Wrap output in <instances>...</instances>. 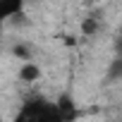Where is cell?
Masks as SVG:
<instances>
[{"instance_id": "obj_1", "label": "cell", "mask_w": 122, "mask_h": 122, "mask_svg": "<svg viewBox=\"0 0 122 122\" xmlns=\"http://www.w3.org/2000/svg\"><path fill=\"white\" fill-rule=\"evenodd\" d=\"M12 122H65V120H62V115H60L55 101L31 98V101H26L19 108V112L15 115Z\"/></svg>"}, {"instance_id": "obj_2", "label": "cell", "mask_w": 122, "mask_h": 122, "mask_svg": "<svg viewBox=\"0 0 122 122\" xmlns=\"http://www.w3.org/2000/svg\"><path fill=\"white\" fill-rule=\"evenodd\" d=\"M55 103H57V110H60V115H62V120H65V122H74V120H77L79 110H77V105H74V101H72L70 96L57 98Z\"/></svg>"}, {"instance_id": "obj_3", "label": "cell", "mask_w": 122, "mask_h": 122, "mask_svg": "<svg viewBox=\"0 0 122 122\" xmlns=\"http://www.w3.org/2000/svg\"><path fill=\"white\" fill-rule=\"evenodd\" d=\"M43 77V72H41V67L36 65V62H24L22 67H19V79L24 81V84H34V81H38Z\"/></svg>"}, {"instance_id": "obj_4", "label": "cell", "mask_w": 122, "mask_h": 122, "mask_svg": "<svg viewBox=\"0 0 122 122\" xmlns=\"http://www.w3.org/2000/svg\"><path fill=\"white\" fill-rule=\"evenodd\" d=\"M19 12H22V3L19 0H0V24L5 19H12Z\"/></svg>"}, {"instance_id": "obj_5", "label": "cell", "mask_w": 122, "mask_h": 122, "mask_svg": "<svg viewBox=\"0 0 122 122\" xmlns=\"http://www.w3.org/2000/svg\"><path fill=\"white\" fill-rule=\"evenodd\" d=\"M98 31V19L96 17H86L84 22H81V34L84 36H93Z\"/></svg>"}, {"instance_id": "obj_6", "label": "cell", "mask_w": 122, "mask_h": 122, "mask_svg": "<svg viewBox=\"0 0 122 122\" xmlns=\"http://www.w3.org/2000/svg\"><path fill=\"white\" fill-rule=\"evenodd\" d=\"M15 55H17L19 60H24V62H31V50H29L26 46H17V48H15Z\"/></svg>"}, {"instance_id": "obj_7", "label": "cell", "mask_w": 122, "mask_h": 122, "mask_svg": "<svg viewBox=\"0 0 122 122\" xmlns=\"http://www.w3.org/2000/svg\"><path fill=\"white\" fill-rule=\"evenodd\" d=\"M0 122H3V117H0Z\"/></svg>"}]
</instances>
